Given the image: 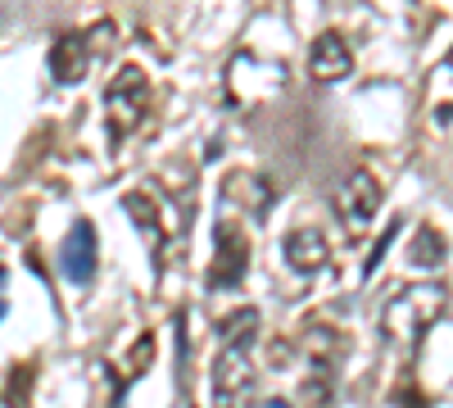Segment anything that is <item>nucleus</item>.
I'll list each match as a JSON object with an SVG mask.
<instances>
[{
	"label": "nucleus",
	"instance_id": "obj_17",
	"mask_svg": "<svg viewBox=\"0 0 453 408\" xmlns=\"http://www.w3.org/2000/svg\"><path fill=\"white\" fill-rule=\"evenodd\" d=\"M268 408H290V404L286 399H268Z\"/></svg>",
	"mask_w": 453,
	"mask_h": 408
},
{
	"label": "nucleus",
	"instance_id": "obj_4",
	"mask_svg": "<svg viewBox=\"0 0 453 408\" xmlns=\"http://www.w3.org/2000/svg\"><path fill=\"white\" fill-rule=\"evenodd\" d=\"M286 91V73L277 64H263L254 59L250 50H241L232 64H226V78H222V96L232 109H250V104H263Z\"/></svg>",
	"mask_w": 453,
	"mask_h": 408
},
{
	"label": "nucleus",
	"instance_id": "obj_12",
	"mask_svg": "<svg viewBox=\"0 0 453 408\" xmlns=\"http://www.w3.org/2000/svg\"><path fill=\"white\" fill-rule=\"evenodd\" d=\"M123 209L132 213V222L150 236V245H155V258L164 254V218H159V204H155V196L150 191H127L123 196Z\"/></svg>",
	"mask_w": 453,
	"mask_h": 408
},
{
	"label": "nucleus",
	"instance_id": "obj_15",
	"mask_svg": "<svg viewBox=\"0 0 453 408\" xmlns=\"http://www.w3.org/2000/svg\"><path fill=\"white\" fill-rule=\"evenodd\" d=\"M395 236H399V222H390V232H386L381 241H376V250H372V258H367V264H363V277H372V273H376V264H381V258H386V250L395 245Z\"/></svg>",
	"mask_w": 453,
	"mask_h": 408
},
{
	"label": "nucleus",
	"instance_id": "obj_14",
	"mask_svg": "<svg viewBox=\"0 0 453 408\" xmlns=\"http://www.w3.org/2000/svg\"><path fill=\"white\" fill-rule=\"evenodd\" d=\"M412 264L418 268H444V258H449V241H444V232H435L431 222H422L418 232H412Z\"/></svg>",
	"mask_w": 453,
	"mask_h": 408
},
{
	"label": "nucleus",
	"instance_id": "obj_2",
	"mask_svg": "<svg viewBox=\"0 0 453 408\" xmlns=\"http://www.w3.org/2000/svg\"><path fill=\"white\" fill-rule=\"evenodd\" d=\"M449 304V290L444 286H403L395 300L381 313V331L386 341H399L408 350H418L426 341V331L435 327V318Z\"/></svg>",
	"mask_w": 453,
	"mask_h": 408
},
{
	"label": "nucleus",
	"instance_id": "obj_6",
	"mask_svg": "<svg viewBox=\"0 0 453 408\" xmlns=\"http://www.w3.org/2000/svg\"><path fill=\"white\" fill-rule=\"evenodd\" d=\"M250 273V236L241 222L222 218L213 227V264H209V290H232Z\"/></svg>",
	"mask_w": 453,
	"mask_h": 408
},
{
	"label": "nucleus",
	"instance_id": "obj_13",
	"mask_svg": "<svg viewBox=\"0 0 453 408\" xmlns=\"http://www.w3.org/2000/svg\"><path fill=\"white\" fill-rule=\"evenodd\" d=\"M127 358H132V363L113 373V381H119V399H113V408H123V390H127V386H132L141 373H150V363H155V331H141Z\"/></svg>",
	"mask_w": 453,
	"mask_h": 408
},
{
	"label": "nucleus",
	"instance_id": "obj_1",
	"mask_svg": "<svg viewBox=\"0 0 453 408\" xmlns=\"http://www.w3.org/2000/svg\"><path fill=\"white\" fill-rule=\"evenodd\" d=\"M222 350L213 358V408H250L254 404V336H258V313L241 309L226 322H218Z\"/></svg>",
	"mask_w": 453,
	"mask_h": 408
},
{
	"label": "nucleus",
	"instance_id": "obj_16",
	"mask_svg": "<svg viewBox=\"0 0 453 408\" xmlns=\"http://www.w3.org/2000/svg\"><path fill=\"white\" fill-rule=\"evenodd\" d=\"M431 87L435 91H444V87H453V50H449V59L440 64V73H435V78H431ZM453 123V109H449V119H444V127Z\"/></svg>",
	"mask_w": 453,
	"mask_h": 408
},
{
	"label": "nucleus",
	"instance_id": "obj_9",
	"mask_svg": "<svg viewBox=\"0 0 453 408\" xmlns=\"http://www.w3.org/2000/svg\"><path fill=\"white\" fill-rule=\"evenodd\" d=\"M281 250H286V264H290L295 273H304V277H313V273H322V268L331 264V245H326V236H322L318 227H295V232H286Z\"/></svg>",
	"mask_w": 453,
	"mask_h": 408
},
{
	"label": "nucleus",
	"instance_id": "obj_11",
	"mask_svg": "<svg viewBox=\"0 0 453 408\" xmlns=\"http://www.w3.org/2000/svg\"><path fill=\"white\" fill-rule=\"evenodd\" d=\"M222 200L241 204L254 222H263L268 209H273V181L263 173H232V177H226V187H222Z\"/></svg>",
	"mask_w": 453,
	"mask_h": 408
},
{
	"label": "nucleus",
	"instance_id": "obj_18",
	"mask_svg": "<svg viewBox=\"0 0 453 408\" xmlns=\"http://www.w3.org/2000/svg\"><path fill=\"white\" fill-rule=\"evenodd\" d=\"M0 318H5V300H0Z\"/></svg>",
	"mask_w": 453,
	"mask_h": 408
},
{
	"label": "nucleus",
	"instance_id": "obj_5",
	"mask_svg": "<svg viewBox=\"0 0 453 408\" xmlns=\"http://www.w3.org/2000/svg\"><path fill=\"white\" fill-rule=\"evenodd\" d=\"M381 200H386V191H381V181H376L367 168L349 173V177L331 191V209H335L340 227H345L349 236H363V232L372 227L376 213H381Z\"/></svg>",
	"mask_w": 453,
	"mask_h": 408
},
{
	"label": "nucleus",
	"instance_id": "obj_10",
	"mask_svg": "<svg viewBox=\"0 0 453 408\" xmlns=\"http://www.w3.org/2000/svg\"><path fill=\"white\" fill-rule=\"evenodd\" d=\"M349 68H354L349 42L340 32H322L313 42V50H309V73L318 82H340V78H349Z\"/></svg>",
	"mask_w": 453,
	"mask_h": 408
},
{
	"label": "nucleus",
	"instance_id": "obj_7",
	"mask_svg": "<svg viewBox=\"0 0 453 408\" xmlns=\"http://www.w3.org/2000/svg\"><path fill=\"white\" fill-rule=\"evenodd\" d=\"M96 268H100V236L91 227V218H78L73 232H68V241H64V250H59V273L73 286H91Z\"/></svg>",
	"mask_w": 453,
	"mask_h": 408
},
{
	"label": "nucleus",
	"instance_id": "obj_3",
	"mask_svg": "<svg viewBox=\"0 0 453 408\" xmlns=\"http://www.w3.org/2000/svg\"><path fill=\"white\" fill-rule=\"evenodd\" d=\"M145 109H150V78H145V68L123 64L119 73H113V82L104 87V123H109V136L113 141L132 136L145 123Z\"/></svg>",
	"mask_w": 453,
	"mask_h": 408
},
{
	"label": "nucleus",
	"instance_id": "obj_8",
	"mask_svg": "<svg viewBox=\"0 0 453 408\" xmlns=\"http://www.w3.org/2000/svg\"><path fill=\"white\" fill-rule=\"evenodd\" d=\"M50 78L59 87H73L91 73V36L87 32H59L50 42Z\"/></svg>",
	"mask_w": 453,
	"mask_h": 408
}]
</instances>
